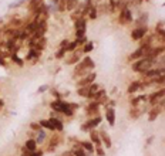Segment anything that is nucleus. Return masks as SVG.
I'll return each mask as SVG.
<instances>
[{"label":"nucleus","mask_w":165,"mask_h":156,"mask_svg":"<svg viewBox=\"0 0 165 156\" xmlns=\"http://www.w3.org/2000/svg\"><path fill=\"white\" fill-rule=\"evenodd\" d=\"M50 107H51L55 112H61V114H64L67 116H70V115L73 116L74 109L77 108L76 104H67V102H64V101H61V100L53 101V102L50 104Z\"/></svg>","instance_id":"1"},{"label":"nucleus","mask_w":165,"mask_h":156,"mask_svg":"<svg viewBox=\"0 0 165 156\" xmlns=\"http://www.w3.org/2000/svg\"><path fill=\"white\" fill-rule=\"evenodd\" d=\"M152 64H154V60H152V58L143 57V58H138V60L132 64V70H134L135 72H141V74H144L147 70L152 68Z\"/></svg>","instance_id":"2"},{"label":"nucleus","mask_w":165,"mask_h":156,"mask_svg":"<svg viewBox=\"0 0 165 156\" xmlns=\"http://www.w3.org/2000/svg\"><path fill=\"white\" fill-rule=\"evenodd\" d=\"M132 22V14L131 10H128V7H122L121 13H120V17H118V23L120 24H128V23Z\"/></svg>","instance_id":"3"},{"label":"nucleus","mask_w":165,"mask_h":156,"mask_svg":"<svg viewBox=\"0 0 165 156\" xmlns=\"http://www.w3.org/2000/svg\"><path fill=\"white\" fill-rule=\"evenodd\" d=\"M145 33H147V29H145V27H137L135 30H132L131 38L134 41H140L141 38L145 37Z\"/></svg>","instance_id":"4"},{"label":"nucleus","mask_w":165,"mask_h":156,"mask_svg":"<svg viewBox=\"0 0 165 156\" xmlns=\"http://www.w3.org/2000/svg\"><path fill=\"white\" fill-rule=\"evenodd\" d=\"M103 119H101V116H95V118H93V119H90L87 123H84L83 126H81V129L83 131H91V129H94L100 122H101Z\"/></svg>","instance_id":"5"},{"label":"nucleus","mask_w":165,"mask_h":156,"mask_svg":"<svg viewBox=\"0 0 165 156\" xmlns=\"http://www.w3.org/2000/svg\"><path fill=\"white\" fill-rule=\"evenodd\" d=\"M165 95V88L164 89H159V91H157V92H152L150 97H148V100H150V104L151 105H155L157 102L159 100H162Z\"/></svg>","instance_id":"6"},{"label":"nucleus","mask_w":165,"mask_h":156,"mask_svg":"<svg viewBox=\"0 0 165 156\" xmlns=\"http://www.w3.org/2000/svg\"><path fill=\"white\" fill-rule=\"evenodd\" d=\"M95 72H91V74H88L87 77H84L83 79H80L77 82V87L80 88V87H86V85H90V84H93L94 82V79H95Z\"/></svg>","instance_id":"7"},{"label":"nucleus","mask_w":165,"mask_h":156,"mask_svg":"<svg viewBox=\"0 0 165 156\" xmlns=\"http://www.w3.org/2000/svg\"><path fill=\"white\" fill-rule=\"evenodd\" d=\"M90 139L93 143H95V148H100L101 146V138H100V134H97L94 129L90 131Z\"/></svg>","instance_id":"8"},{"label":"nucleus","mask_w":165,"mask_h":156,"mask_svg":"<svg viewBox=\"0 0 165 156\" xmlns=\"http://www.w3.org/2000/svg\"><path fill=\"white\" fill-rule=\"evenodd\" d=\"M105 118H107V121H108L110 125H114L115 123V111L112 108H108L105 111Z\"/></svg>","instance_id":"9"},{"label":"nucleus","mask_w":165,"mask_h":156,"mask_svg":"<svg viewBox=\"0 0 165 156\" xmlns=\"http://www.w3.org/2000/svg\"><path fill=\"white\" fill-rule=\"evenodd\" d=\"M141 87H143V84H141L140 81H134V82H131V84L128 85V94H132V92L138 91Z\"/></svg>","instance_id":"10"},{"label":"nucleus","mask_w":165,"mask_h":156,"mask_svg":"<svg viewBox=\"0 0 165 156\" xmlns=\"http://www.w3.org/2000/svg\"><path fill=\"white\" fill-rule=\"evenodd\" d=\"M24 148H26L27 150H30V152H34V150H36V148H37V142H36L34 139H29V141H26Z\"/></svg>","instance_id":"11"},{"label":"nucleus","mask_w":165,"mask_h":156,"mask_svg":"<svg viewBox=\"0 0 165 156\" xmlns=\"http://www.w3.org/2000/svg\"><path fill=\"white\" fill-rule=\"evenodd\" d=\"M100 101H93L90 105H88V108H87V114H93V112H97L98 111V107H100Z\"/></svg>","instance_id":"12"},{"label":"nucleus","mask_w":165,"mask_h":156,"mask_svg":"<svg viewBox=\"0 0 165 156\" xmlns=\"http://www.w3.org/2000/svg\"><path fill=\"white\" fill-rule=\"evenodd\" d=\"M50 122L53 123V126L55 128V131H63V128H64V126H63V122H61L58 118H54V116H53V118H50Z\"/></svg>","instance_id":"13"},{"label":"nucleus","mask_w":165,"mask_h":156,"mask_svg":"<svg viewBox=\"0 0 165 156\" xmlns=\"http://www.w3.org/2000/svg\"><path fill=\"white\" fill-rule=\"evenodd\" d=\"M100 138H101L103 143L105 145V148H111V139H110V136H108L107 132H101V134H100Z\"/></svg>","instance_id":"14"},{"label":"nucleus","mask_w":165,"mask_h":156,"mask_svg":"<svg viewBox=\"0 0 165 156\" xmlns=\"http://www.w3.org/2000/svg\"><path fill=\"white\" fill-rule=\"evenodd\" d=\"M86 26H87V22H86V19H84V17H81V19L76 20V23H74V27H76V30L86 29Z\"/></svg>","instance_id":"15"},{"label":"nucleus","mask_w":165,"mask_h":156,"mask_svg":"<svg viewBox=\"0 0 165 156\" xmlns=\"http://www.w3.org/2000/svg\"><path fill=\"white\" fill-rule=\"evenodd\" d=\"M77 94L80 95V97H87L90 95V87L88 85H86V87H80V88L77 89Z\"/></svg>","instance_id":"16"},{"label":"nucleus","mask_w":165,"mask_h":156,"mask_svg":"<svg viewBox=\"0 0 165 156\" xmlns=\"http://www.w3.org/2000/svg\"><path fill=\"white\" fill-rule=\"evenodd\" d=\"M40 125L43 126V128H46V129H50V131H55V128L53 126V123L50 122V119H41L40 121Z\"/></svg>","instance_id":"17"},{"label":"nucleus","mask_w":165,"mask_h":156,"mask_svg":"<svg viewBox=\"0 0 165 156\" xmlns=\"http://www.w3.org/2000/svg\"><path fill=\"white\" fill-rule=\"evenodd\" d=\"M88 87H90V95H88V98H90V100H93L94 94H95V92L100 89V87L97 85V84H94V82H93V84H90Z\"/></svg>","instance_id":"18"},{"label":"nucleus","mask_w":165,"mask_h":156,"mask_svg":"<svg viewBox=\"0 0 165 156\" xmlns=\"http://www.w3.org/2000/svg\"><path fill=\"white\" fill-rule=\"evenodd\" d=\"M158 114H159V108H152L150 111V114H148V119L150 121H155L157 116H158Z\"/></svg>","instance_id":"19"},{"label":"nucleus","mask_w":165,"mask_h":156,"mask_svg":"<svg viewBox=\"0 0 165 156\" xmlns=\"http://www.w3.org/2000/svg\"><path fill=\"white\" fill-rule=\"evenodd\" d=\"M81 146H83V149H86L87 152H94V146H93V142L83 141V142H81Z\"/></svg>","instance_id":"20"},{"label":"nucleus","mask_w":165,"mask_h":156,"mask_svg":"<svg viewBox=\"0 0 165 156\" xmlns=\"http://www.w3.org/2000/svg\"><path fill=\"white\" fill-rule=\"evenodd\" d=\"M39 56H40V51H37L36 48H30V51H29V54H27V57H26V60H32V58H39Z\"/></svg>","instance_id":"21"},{"label":"nucleus","mask_w":165,"mask_h":156,"mask_svg":"<svg viewBox=\"0 0 165 156\" xmlns=\"http://www.w3.org/2000/svg\"><path fill=\"white\" fill-rule=\"evenodd\" d=\"M77 0H66V9L67 10H74L77 6Z\"/></svg>","instance_id":"22"},{"label":"nucleus","mask_w":165,"mask_h":156,"mask_svg":"<svg viewBox=\"0 0 165 156\" xmlns=\"http://www.w3.org/2000/svg\"><path fill=\"white\" fill-rule=\"evenodd\" d=\"M81 63L84 64V67L86 68H94V61H93L90 57H84V60H83Z\"/></svg>","instance_id":"23"},{"label":"nucleus","mask_w":165,"mask_h":156,"mask_svg":"<svg viewBox=\"0 0 165 156\" xmlns=\"http://www.w3.org/2000/svg\"><path fill=\"white\" fill-rule=\"evenodd\" d=\"M77 41H68V44L66 47V51H74L77 48Z\"/></svg>","instance_id":"24"},{"label":"nucleus","mask_w":165,"mask_h":156,"mask_svg":"<svg viewBox=\"0 0 165 156\" xmlns=\"http://www.w3.org/2000/svg\"><path fill=\"white\" fill-rule=\"evenodd\" d=\"M93 48H94V44H93V43H86V44L83 45V53H90Z\"/></svg>","instance_id":"25"},{"label":"nucleus","mask_w":165,"mask_h":156,"mask_svg":"<svg viewBox=\"0 0 165 156\" xmlns=\"http://www.w3.org/2000/svg\"><path fill=\"white\" fill-rule=\"evenodd\" d=\"M118 4H120V0H110L111 11H115V9L118 7Z\"/></svg>","instance_id":"26"},{"label":"nucleus","mask_w":165,"mask_h":156,"mask_svg":"<svg viewBox=\"0 0 165 156\" xmlns=\"http://www.w3.org/2000/svg\"><path fill=\"white\" fill-rule=\"evenodd\" d=\"M73 153H74L76 156H87L83 148H77V149H74V150H73Z\"/></svg>","instance_id":"27"},{"label":"nucleus","mask_w":165,"mask_h":156,"mask_svg":"<svg viewBox=\"0 0 165 156\" xmlns=\"http://www.w3.org/2000/svg\"><path fill=\"white\" fill-rule=\"evenodd\" d=\"M11 60H13V61H14L16 64H19L20 67L23 65V61L20 60V58H19V57H17V54H11Z\"/></svg>","instance_id":"28"},{"label":"nucleus","mask_w":165,"mask_h":156,"mask_svg":"<svg viewBox=\"0 0 165 156\" xmlns=\"http://www.w3.org/2000/svg\"><path fill=\"white\" fill-rule=\"evenodd\" d=\"M157 37L159 38V41H165V31L164 30H157Z\"/></svg>","instance_id":"29"},{"label":"nucleus","mask_w":165,"mask_h":156,"mask_svg":"<svg viewBox=\"0 0 165 156\" xmlns=\"http://www.w3.org/2000/svg\"><path fill=\"white\" fill-rule=\"evenodd\" d=\"M88 13H90V19H95V17H97V9H95V7L91 6V9H90Z\"/></svg>","instance_id":"30"},{"label":"nucleus","mask_w":165,"mask_h":156,"mask_svg":"<svg viewBox=\"0 0 165 156\" xmlns=\"http://www.w3.org/2000/svg\"><path fill=\"white\" fill-rule=\"evenodd\" d=\"M78 60H80V56H78V54H74V57H73V58L67 60V64H74V63H77Z\"/></svg>","instance_id":"31"},{"label":"nucleus","mask_w":165,"mask_h":156,"mask_svg":"<svg viewBox=\"0 0 165 156\" xmlns=\"http://www.w3.org/2000/svg\"><path fill=\"white\" fill-rule=\"evenodd\" d=\"M64 53H66V48H61L55 53V58H63L64 57Z\"/></svg>","instance_id":"32"},{"label":"nucleus","mask_w":165,"mask_h":156,"mask_svg":"<svg viewBox=\"0 0 165 156\" xmlns=\"http://www.w3.org/2000/svg\"><path fill=\"white\" fill-rule=\"evenodd\" d=\"M30 128L34 129V131H40L41 125H40V123H37V122H32V123H30Z\"/></svg>","instance_id":"33"},{"label":"nucleus","mask_w":165,"mask_h":156,"mask_svg":"<svg viewBox=\"0 0 165 156\" xmlns=\"http://www.w3.org/2000/svg\"><path fill=\"white\" fill-rule=\"evenodd\" d=\"M76 41H77L78 45H83V44H86V43H87V38H86V36H84V37H80V38H77Z\"/></svg>","instance_id":"34"},{"label":"nucleus","mask_w":165,"mask_h":156,"mask_svg":"<svg viewBox=\"0 0 165 156\" xmlns=\"http://www.w3.org/2000/svg\"><path fill=\"white\" fill-rule=\"evenodd\" d=\"M144 98H145V97H143V95H141V97H137V98H134V100L131 101V104L132 105H137V104H138L140 101H143Z\"/></svg>","instance_id":"35"},{"label":"nucleus","mask_w":165,"mask_h":156,"mask_svg":"<svg viewBox=\"0 0 165 156\" xmlns=\"http://www.w3.org/2000/svg\"><path fill=\"white\" fill-rule=\"evenodd\" d=\"M84 33H86V29L77 30V31H76V36H77V38H80V37H84Z\"/></svg>","instance_id":"36"},{"label":"nucleus","mask_w":165,"mask_h":156,"mask_svg":"<svg viewBox=\"0 0 165 156\" xmlns=\"http://www.w3.org/2000/svg\"><path fill=\"white\" fill-rule=\"evenodd\" d=\"M30 156H43V150H34V152H32V155Z\"/></svg>","instance_id":"37"},{"label":"nucleus","mask_w":165,"mask_h":156,"mask_svg":"<svg viewBox=\"0 0 165 156\" xmlns=\"http://www.w3.org/2000/svg\"><path fill=\"white\" fill-rule=\"evenodd\" d=\"M67 44H68V40H63V41L60 43V48H66Z\"/></svg>","instance_id":"38"},{"label":"nucleus","mask_w":165,"mask_h":156,"mask_svg":"<svg viewBox=\"0 0 165 156\" xmlns=\"http://www.w3.org/2000/svg\"><path fill=\"white\" fill-rule=\"evenodd\" d=\"M95 149H97V155H98V156H104V150L101 149V146H100V148H95Z\"/></svg>","instance_id":"39"},{"label":"nucleus","mask_w":165,"mask_h":156,"mask_svg":"<svg viewBox=\"0 0 165 156\" xmlns=\"http://www.w3.org/2000/svg\"><path fill=\"white\" fill-rule=\"evenodd\" d=\"M47 88H48V85H41V87L39 88V92L41 94V92H44V91H46V89H47Z\"/></svg>","instance_id":"40"},{"label":"nucleus","mask_w":165,"mask_h":156,"mask_svg":"<svg viewBox=\"0 0 165 156\" xmlns=\"http://www.w3.org/2000/svg\"><path fill=\"white\" fill-rule=\"evenodd\" d=\"M61 156H76V155H74L71 150H67V152H64V153H63Z\"/></svg>","instance_id":"41"},{"label":"nucleus","mask_w":165,"mask_h":156,"mask_svg":"<svg viewBox=\"0 0 165 156\" xmlns=\"http://www.w3.org/2000/svg\"><path fill=\"white\" fill-rule=\"evenodd\" d=\"M0 65H6V61H4V58H3V60L0 58Z\"/></svg>","instance_id":"42"},{"label":"nucleus","mask_w":165,"mask_h":156,"mask_svg":"<svg viewBox=\"0 0 165 156\" xmlns=\"http://www.w3.org/2000/svg\"><path fill=\"white\" fill-rule=\"evenodd\" d=\"M3 105H4V101H3V100H0V107H3Z\"/></svg>","instance_id":"43"}]
</instances>
